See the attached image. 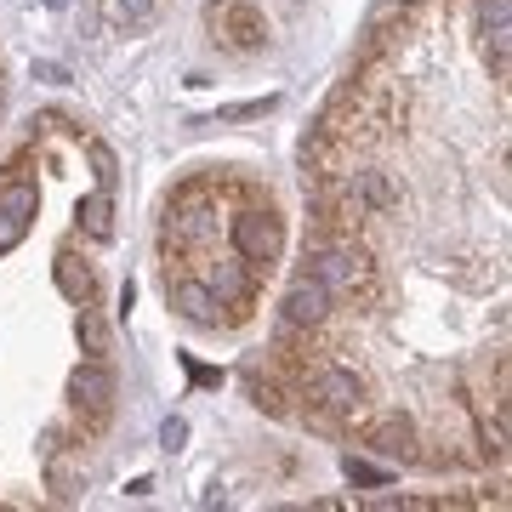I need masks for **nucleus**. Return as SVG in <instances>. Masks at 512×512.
<instances>
[{
  "mask_svg": "<svg viewBox=\"0 0 512 512\" xmlns=\"http://www.w3.org/2000/svg\"><path fill=\"white\" fill-rule=\"evenodd\" d=\"M234 251H239V262L245 268H268V262H279L285 256V222L274 217V211H239L234 217Z\"/></svg>",
  "mask_w": 512,
  "mask_h": 512,
  "instance_id": "1",
  "label": "nucleus"
},
{
  "mask_svg": "<svg viewBox=\"0 0 512 512\" xmlns=\"http://www.w3.org/2000/svg\"><path fill=\"white\" fill-rule=\"evenodd\" d=\"M308 274L336 296V291H359V285L370 279V262L353 251V245H313L308 251Z\"/></svg>",
  "mask_w": 512,
  "mask_h": 512,
  "instance_id": "2",
  "label": "nucleus"
},
{
  "mask_svg": "<svg viewBox=\"0 0 512 512\" xmlns=\"http://www.w3.org/2000/svg\"><path fill=\"white\" fill-rule=\"evenodd\" d=\"M308 399L325 410V416H348L365 404V382L353 376L348 365H313L308 370Z\"/></svg>",
  "mask_w": 512,
  "mask_h": 512,
  "instance_id": "3",
  "label": "nucleus"
},
{
  "mask_svg": "<svg viewBox=\"0 0 512 512\" xmlns=\"http://www.w3.org/2000/svg\"><path fill=\"white\" fill-rule=\"evenodd\" d=\"M211 23L222 29V40H228L234 52H256V46L268 40V18H262L256 6H245V0H222V12L211 6Z\"/></svg>",
  "mask_w": 512,
  "mask_h": 512,
  "instance_id": "4",
  "label": "nucleus"
},
{
  "mask_svg": "<svg viewBox=\"0 0 512 512\" xmlns=\"http://www.w3.org/2000/svg\"><path fill=\"white\" fill-rule=\"evenodd\" d=\"M279 313H285V325H291V330H313V325H325V319H330V291H325V285H319L313 274H302V279L291 285V291H285Z\"/></svg>",
  "mask_w": 512,
  "mask_h": 512,
  "instance_id": "5",
  "label": "nucleus"
},
{
  "mask_svg": "<svg viewBox=\"0 0 512 512\" xmlns=\"http://www.w3.org/2000/svg\"><path fill=\"white\" fill-rule=\"evenodd\" d=\"M365 450H376L382 461H416V421L410 416H376L365 427Z\"/></svg>",
  "mask_w": 512,
  "mask_h": 512,
  "instance_id": "6",
  "label": "nucleus"
},
{
  "mask_svg": "<svg viewBox=\"0 0 512 512\" xmlns=\"http://www.w3.org/2000/svg\"><path fill=\"white\" fill-rule=\"evenodd\" d=\"M69 399H74V410L109 416V399H114V370L103 365V359H86V365H74V376H69Z\"/></svg>",
  "mask_w": 512,
  "mask_h": 512,
  "instance_id": "7",
  "label": "nucleus"
},
{
  "mask_svg": "<svg viewBox=\"0 0 512 512\" xmlns=\"http://www.w3.org/2000/svg\"><path fill=\"white\" fill-rule=\"evenodd\" d=\"M171 302H177V313L194 319V325H217L222 308H228V302H222L211 285H200V279H177V285H171Z\"/></svg>",
  "mask_w": 512,
  "mask_h": 512,
  "instance_id": "8",
  "label": "nucleus"
},
{
  "mask_svg": "<svg viewBox=\"0 0 512 512\" xmlns=\"http://www.w3.org/2000/svg\"><path fill=\"white\" fill-rule=\"evenodd\" d=\"M52 279H57V291L69 296L74 308H80V302H92V296H97V274H92V262H80L74 251H63V256L52 262Z\"/></svg>",
  "mask_w": 512,
  "mask_h": 512,
  "instance_id": "9",
  "label": "nucleus"
},
{
  "mask_svg": "<svg viewBox=\"0 0 512 512\" xmlns=\"http://www.w3.org/2000/svg\"><path fill=\"white\" fill-rule=\"evenodd\" d=\"M80 228H86V239H114V200H109V188H97V194H86L80 200Z\"/></svg>",
  "mask_w": 512,
  "mask_h": 512,
  "instance_id": "10",
  "label": "nucleus"
},
{
  "mask_svg": "<svg viewBox=\"0 0 512 512\" xmlns=\"http://www.w3.org/2000/svg\"><path fill=\"white\" fill-rule=\"evenodd\" d=\"M74 336H80V348H86V359H109V325H103V313H97L92 302H80Z\"/></svg>",
  "mask_w": 512,
  "mask_h": 512,
  "instance_id": "11",
  "label": "nucleus"
},
{
  "mask_svg": "<svg viewBox=\"0 0 512 512\" xmlns=\"http://www.w3.org/2000/svg\"><path fill=\"white\" fill-rule=\"evenodd\" d=\"M109 18L126 29V35H143L160 23V0H109Z\"/></svg>",
  "mask_w": 512,
  "mask_h": 512,
  "instance_id": "12",
  "label": "nucleus"
},
{
  "mask_svg": "<svg viewBox=\"0 0 512 512\" xmlns=\"http://www.w3.org/2000/svg\"><path fill=\"white\" fill-rule=\"evenodd\" d=\"M211 291H217L222 302H228V296L239 302V296L251 291V279H245V262H222V268H217V279H211Z\"/></svg>",
  "mask_w": 512,
  "mask_h": 512,
  "instance_id": "13",
  "label": "nucleus"
},
{
  "mask_svg": "<svg viewBox=\"0 0 512 512\" xmlns=\"http://www.w3.org/2000/svg\"><path fill=\"white\" fill-rule=\"evenodd\" d=\"M342 473H348V484H365V490H382L387 478H393L387 467H370L365 456H342Z\"/></svg>",
  "mask_w": 512,
  "mask_h": 512,
  "instance_id": "14",
  "label": "nucleus"
},
{
  "mask_svg": "<svg viewBox=\"0 0 512 512\" xmlns=\"http://www.w3.org/2000/svg\"><path fill=\"white\" fill-rule=\"evenodd\" d=\"M92 171H97V188H114V154H109V143H92Z\"/></svg>",
  "mask_w": 512,
  "mask_h": 512,
  "instance_id": "15",
  "label": "nucleus"
},
{
  "mask_svg": "<svg viewBox=\"0 0 512 512\" xmlns=\"http://www.w3.org/2000/svg\"><path fill=\"white\" fill-rule=\"evenodd\" d=\"M23 234H29V222H18V217H0V256H6V251H18V245H23Z\"/></svg>",
  "mask_w": 512,
  "mask_h": 512,
  "instance_id": "16",
  "label": "nucleus"
},
{
  "mask_svg": "<svg viewBox=\"0 0 512 512\" xmlns=\"http://www.w3.org/2000/svg\"><path fill=\"white\" fill-rule=\"evenodd\" d=\"M274 109V97H256V103H234V109H222L217 120H256V114Z\"/></svg>",
  "mask_w": 512,
  "mask_h": 512,
  "instance_id": "17",
  "label": "nucleus"
},
{
  "mask_svg": "<svg viewBox=\"0 0 512 512\" xmlns=\"http://www.w3.org/2000/svg\"><path fill=\"white\" fill-rule=\"evenodd\" d=\"M160 444H165V450H183V444H188V421L171 416V421L160 427Z\"/></svg>",
  "mask_w": 512,
  "mask_h": 512,
  "instance_id": "18",
  "label": "nucleus"
},
{
  "mask_svg": "<svg viewBox=\"0 0 512 512\" xmlns=\"http://www.w3.org/2000/svg\"><path fill=\"white\" fill-rule=\"evenodd\" d=\"M35 80H46V86H63V80H69V69H57V63H35Z\"/></svg>",
  "mask_w": 512,
  "mask_h": 512,
  "instance_id": "19",
  "label": "nucleus"
},
{
  "mask_svg": "<svg viewBox=\"0 0 512 512\" xmlns=\"http://www.w3.org/2000/svg\"><path fill=\"white\" fill-rule=\"evenodd\" d=\"M46 6H69V0H46Z\"/></svg>",
  "mask_w": 512,
  "mask_h": 512,
  "instance_id": "20",
  "label": "nucleus"
}]
</instances>
